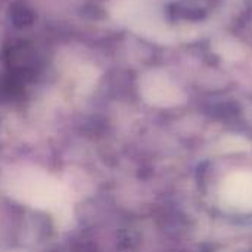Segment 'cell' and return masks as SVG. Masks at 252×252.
Here are the masks:
<instances>
[{
  "instance_id": "cell-1",
  "label": "cell",
  "mask_w": 252,
  "mask_h": 252,
  "mask_svg": "<svg viewBox=\"0 0 252 252\" xmlns=\"http://www.w3.org/2000/svg\"><path fill=\"white\" fill-rule=\"evenodd\" d=\"M221 205L236 213H252V171L238 170L227 174L220 188Z\"/></svg>"
},
{
  "instance_id": "cell-2",
  "label": "cell",
  "mask_w": 252,
  "mask_h": 252,
  "mask_svg": "<svg viewBox=\"0 0 252 252\" xmlns=\"http://www.w3.org/2000/svg\"><path fill=\"white\" fill-rule=\"evenodd\" d=\"M12 16L18 25H27V24H30L31 18H32L31 12L25 6H19L18 9L12 10Z\"/></svg>"
}]
</instances>
